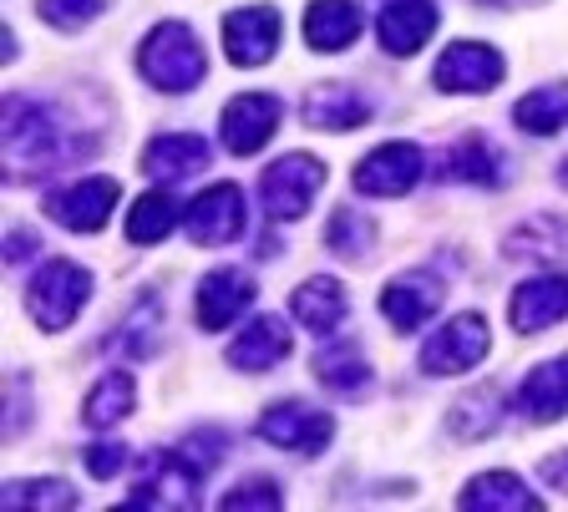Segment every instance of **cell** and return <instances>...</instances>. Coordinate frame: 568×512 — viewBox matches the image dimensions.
I'll list each match as a JSON object with an SVG mask.
<instances>
[{"label": "cell", "instance_id": "obj_1", "mask_svg": "<svg viewBox=\"0 0 568 512\" xmlns=\"http://www.w3.org/2000/svg\"><path fill=\"white\" fill-rule=\"evenodd\" d=\"M0 153H6V178H47L67 163H82L97 153V132H82L51 102L36 96H6V117H0Z\"/></svg>", "mask_w": 568, "mask_h": 512}, {"label": "cell", "instance_id": "obj_2", "mask_svg": "<svg viewBox=\"0 0 568 512\" xmlns=\"http://www.w3.org/2000/svg\"><path fill=\"white\" fill-rule=\"evenodd\" d=\"M138 72L148 86L158 92H193L209 72V57H203V41L193 37L189 21H163L148 31V41L138 47Z\"/></svg>", "mask_w": 568, "mask_h": 512}, {"label": "cell", "instance_id": "obj_3", "mask_svg": "<svg viewBox=\"0 0 568 512\" xmlns=\"http://www.w3.org/2000/svg\"><path fill=\"white\" fill-rule=\"evenodd\" d=\"M87 299H92V275H87L82 264L47 259L31 275L26 310H31V320L41 325V330H67V325L87 310Z\"/></svg>", "mask_w": 568, "mask_h": 512}, {"label": "cell", "instance_id": "obj_4", "mask_svg": "<svg viewBox=\"0 0 568 512\" xmlns=\"http://www.w3.org/2000/svg\"><path fill=\"white\" fill-rule=\"evenodd\" d=\"M325 188V163L310 153H284L280 163L264 167L260 178V198H264V214L274 218V224H295V218L310 214V203H315V193Z\"/></svg>", "mask_w": 568, "mask_h": 512}, {"label": "cell", "instance_id": "obj_5", "mask_svg": "<svg viewBox=\"0 0 568 512\" xmlns=\"http://www.w3.org/2000/svg\"><path fill=\"white\" fill-rule=\"evenodd\" d=\"M203 477H209V467H199L183 447H173V452H158L153 462H148V472L132 482V498L128 508H199V488Z\"/></svg>", "mask_w": 568, "mask_h": 512}, {"label": "cell", "instance_id": "obj_6", "mask_svg": "<svg viewBox=\"0 0 568 512\" xmlns=\"http://www.w3.org/2000/svg\"><path fill=\"white\" fill-rule=\"evenodd\" d=\"M487 350H493L487 320L477 310H467V315H452L442 330H432V340L422 346L416 366H422L426 376H467V370H473Z\"/></svg>", "mask_w": 568, "mask_h": 512}, {"label": "cell", "instance_id": "obj_7", "mask_svg": "<svg viewBox=\"0 0 568 512\" xmlns=\"http://www.w3.org/2000/svg\"><path fill=\"white\" fill-rule=\"evenodd\" d=\"M183 228L199 249H224L248 228V208H244V188L239 183H213L199 198L183 208Z\"/></svg>", "mask_w": 568, "mask_h": 512}, {"label": "cell", "instance_id": "obj_8", "mask_svg": "<svg viewBox=\"0 0 568 512\" xmlns=\"http://www.w3.org/2000/svg\"><path fill=\"white\" fill-rule=\"evenodd\" d=\"M422 173H426V157L416 143H381L376 153H366L355 163L351 183L366 198H402V193H412L422 183Z\"/></svg>", "mask_w": 568, "mask_h": 512}, {"label": "cell", "instance_id": "obj_9", "mask_svg": "<svg viewBox=\"0 0 568 512\" xmlns=\"http://www.w3.org/2000/svg\"><path fill=\"white\" fill-rule=\"evenodd\" d=\"M260 437L270 441V447H280V452L315 457L331 447L335 421H331V411H315V406H305V401H274L260 417Z\"/></svg>", "mask_w": 568, "mask_h": 512}, {"label": "cell", "instance_id": "obj_10", "mask_svg": "<svg viewBox=\"0 0 568 512\" xmlns=\"http://www.w3.org/2000/svg\"><path fill=\"white\" fill-rule=\"evenodd\" d=\"M280 112L284 107L274 92H239L224 107V117H219V137H224V147L234 157L260 153L274 137V127H280Z\"/></svg>", "mask_w": 568, "mask_h": 512}, {"label": "cell", "instance_id": "obj_11", "mask_svg": "<svg viewBox=\"0 0 568 512\" xmlns=\"http://www.w3.org/2000/svg\"><path fill=\"white\" fill-rule=\"evenodd\" d=\"M118 198H122L118 178H77V183H67V188L51 193L47 214L57 218L61 228H71V234H97V228L112 218Z\"/></svg>", "mask_w": 568, "mask_h": 512}, {"label": "cell", "instance_id": "obj_12", "mask_svg": "<svg viewBox=\"0 0 568 512\" xmlns=\"http://www.w3.org/2000/svg\"><path fill=\"white\" fill-rule=\"evenodd\" d=\"M503 72H508V61H503L497 47H487V41H452L432 76H437L442 92L467 96V92H493L503 82Z\"/></svg>", "mask_w": 568, "mask_h": 512}, {"label": "cell", "instance_id": "obj_13", "mask_svg": "<svg viewBox=\"0 0 568 512\" xmlns=\"http://www.w3.org/2000/svg\"><path fill=\"white\" fill-rule=\"evenodd\" d=\"M284 21L274 6H239L224 16V51L234 66H264L280 51Z\"/></svg>", "mask_w": 568, "mask_h": 512}, {"label": "cell", "instance_id": "obj_14", "mask_svg": "<svg viewBox=\"0 0 568 512\" xmlns=\"http://www.w3.org/2000/svg\"><path fill=\"white\" fill-rule=\"evenodd\" d=\"M442 299H447L442 275H432V269H412V275H396L386 289H381V315L406 335V330H422V325L442 310Z\"/></svg>", "mask_w": 568, "mask_h": 512}, {"label": "cell", "instance_id": "obj_15", "mask_svg": "<svg viewBox=\"0 0 568 512\" xmlns=\"http://www.w3.org/2000/svg\"><path fill=\"white\" fill-rule=\"evenodd\" d=\"M248 305H254V279L244 269H213L199 279V295H193L199 330H229Z\"/></svg>", "mask_w": 568, "mask_h": 512}, {"label": "cell", "instance_id": "obj_16", "mask_svg": "<svg viewBox=\"0 0 568 512\" xmlns=\"http://www.w3.org/2000/svg\"><path fill=\"white\" fill-rule=\"evenodd\" d=\"M564 315H568V279L564 275H538L513 289V299H508V320L518 335H544L548 325H558Z\"/></svg>", "mask_w": 568, "mask_h": 512}, {"label": "cell", "instance_id": "obj_17", "mask_svg": "<svg viewBox=\"0 0 568 512\" xmlns=\"http://www.w3.org/2000/svg\"><path fill=\"white\" fill-rule=\"evenodd\" d=\"M437 25H442V11L432 0H390L376 21L381 51H390V57H416V51L432 41Z\"/></svg>", "mask_w": 568, "mask_h": 512}, {"label": "cell", "instance_id": "obj_18", "mask_svg": "<svg viewBox=\"0 0 568 512\" xmlns=\"http://www.w3.org/2000/svg\"><path fill=\"white\" fill-rule=\"evenodd\" d=\"M300 117H305V127H315V132H355L371 122V96L355 92L351 82H320L315 92L305 96Z\"/></svg>", "mask_w": 568, "mask_h": 512}, {"label": "cell", "instance_id": "obj_19", "mask_svg": "<svg viewBox=\"0 0 568 512\" xmlns=\"http://www.w3.org/2000/svg\"><path fill=\"white\" fill-rule=\"evenodd\" d=\"M290 350H295V335H290V325H284L280 315H260V320L244 325V330H239V340L229 346V366L248 370V376H264V370L280 366Z\"/></svg>", "mask_w": 568, "mask_h": 512}, {"label": "cell", "instance_id": "obj_20", "mask_svg": "<svg viewBox=\"0 0 568 512\" xmlns=\"http://www.w3.org/2000/svg\"><path fill=\"white\" fill-rule=\"evenodd\" d=\"M442 178L473 183V188H503V183H508V157L497 153L483 132H467V137L452 143L447 157H442Z\"/></svg>", "mask_w": 568, "mask_h": 512}, {"label": "cell", "instance_id": "obj_21", "mask_svg": "<svg viewBox=\"0 0 568 512\" xmlns=\"http://www.w3.org/2000/svg\"><path fill=\"white\" fill-rule=\"evenodd\" d=\"M518 411L532 427H548V421L568 417V356H554L528 370V381L518 386Z\"/></svg>", "mask_w": 568, "mask_h": 512}, {"label": "cell", "instance_id": "obj_22", "mask_svg": "<svg viewBox=\"0 0 568 512\" xmlns=\"http://www.w3.org/2000/svg\"><path fill=\"white\" fill-rule=\"evenodd\" d=\"M457 508L467 512H544V498L523 482L518 472H483L457 492Z\"/></svg>", "mask_w": 568, "mask_h": 512}, {"label": "cell", "instance_id": "obj_23", "mask_svg": "<svg viewBox=\"0 0 568 512\" xmlns=\"http://www.w3.org/2000/svg\"><path fill=\"white\" fill-rule=\"evenodd\" d=\"M199 167H209V143L199 132H163V137L142 147V173L158 183H178L199 173Z\"/></svg>", "mask_w": 568, "mask_h": 512}, {"label": "cell", "instance_id": "obj_24", "mask_svg": "<svg viewBox=\"0 0 568 512\" xmlns=\"http://www.w3.org/2000/svg\"><path fill=\"white\" fill-rule=\"evenodd\" d=\"M568 249V218L564 214H528L518 228H508L503 254L523 264H554Z\"/></svg>", "mask_w": 568, "mask_h": 512}, {"label": "cell", "instance_id": "obj_25", "mask_svg": "<svg viewBox=\"0 0 568 512\" xmlns=\"http://www.w3.org/2000/svg\"><path fill=\"white\" fill-rule=\"evenodd\" d=\"M290 310H295V320L305 325L310 335H335V330L345 325V310H351V299H345L341 279L315 275V279H305V285L295 289Z\"/></svg>", "mask_w": 568, "mask_h": 512}, {"label": "cell", "instance_id": "obj_26", "mask_svg": "<svg viewBox=\"0 0 568 512\" xmlns=\"http://www.w3.org/2000/svg\"><path fill=\"white\" fill-rule=\"evenodd\" d=\"M361 25H366V16H361V6L355 0H310L305 11V41L315 51H345L355 37H361Z\"/></svg>", "mask_w": 568, "mask_h": 512}, {"label": "cell", "instance_id": "obj_27", "mask_svg": "<svg viewBox=\"0 0 568 512\" xmlns=\"http://www.w3.org/2000/svg\"><path fill=\"white\" fill-rule=\"evenodd\" d=\"M497 427H503V391H497L493 381L467 391L462 401H452V411H447V431L457 441H483V437H493Z\"/></svg>", "mask_w": 568, "mask_h": 512}, {"label": "cell", "instance_id": "obj_28", "mask_svg": "<svg viewBox=\"0 0 568 512\" xmlns=\"http://www.w3.org/2000/svg\"><path fill=\"white\" fill-rule=\"evenodd\" d=\"M315 381L325 386V391H335V396L371 391V366H366V356H361V346H351V340L325 346L315 356Z\"/></svg>", "mask_w": 568, "mask_h": 512}, {"label": "cell", "instance_id": "obj_29", "mask_svg": "<svg viewBox=\"0 0 568 512\" xmlns=\"http://www.w3.org/2000/svg\"><path fill=\"white\" fill-rule=\"evenodd\" d=\"M132 401H138V386H132V376L128 370H106L102 381L87 391V401H82V421L92 431H106V427H118L122 417L132 411Z\"/></svg>", "mask_w": 568, "mask_h": 512}, {"label": "cell", "instance_id": "obj_30", "mask_svg": "<svg viewBox=\"0 0 568 512\" xmlns=\"http://www.w3.org/2000/svg\"><path fill=\"white\" fill-rule=\"evenodd\" d=\"M513 122H518L523 132H532V137H554V132H564L568 127V82L528 92L518 107H513Z\"/></svg>", "mask_w": 568, "mask_h": 512}, {"label": "cell", "instance_id": "obj_31", "mask_svg": "<svg viewBox=\"0 0 568 512\" xmlns=\"http://www.w3.org/2000/svg\"><path fill=\"white\" fill-rule=\"evenodd\" d=\"M178 218H183V208H178L173 193L153 188L128 208V238L132 244H158V238H168L178 228Z\"/></svg>", "mask_w": 568, "mask_h": 512}, {"label": "cell", "instance_id": "obj_32", "mask_svg": "<svg viewBox=\"0 0 568 512\" xmlns=\"http://www.w3.org/2000/svg\"><path fill=\"white\" fill-rule=\"evenodd\" d=\"M77 492H71V482H61V477H36V482H6V492H0V512H26V508H77Z\"/></svg>", "mask_w": 568, "mask_h": 512}, {"label": "cell", "instance_id": "obj_33", "mask_svg": "<svg viewBox=\"0 0 568 512\" xmlns=\"http://www.w3.org/2000/svg\"><path fill=\"white\" fill-rule=\"evenodd\" d=\"M371 244H376V224L361 208H335V218L325 224V249L341 259H366Z\"/></svg>", "mask_w": 568, "mask_h": 512}, {"label": "cell", "instance_id": "obj_34", "mask_svg": "<svg viewBox=\"0 0 568 512\" xmlns=\"http://www.w3.org/2000/svg\"><path fill=\"white\" fill-rule=\"evenodd\" d=\"M158 320H163V305H158V299H142V305L128 315V320H122V330L112 335L106 346L128 350V356H148V350H153V325Z\"/></svg>", "mask_w": 568, "mask_h": 512}, {"label": "cell", "instance_id": "obj_35", "mask_svg": "<svg viewBox=\"0 0 568 512\" xmlns=\"http://www.w3.org/2000/svg\"><path fill=\"white\" fill-rule=\"evenodd\" d=\"M106 11V0H36V16L57 31H82Z\"/></svg>", "mask_w": 568, "mask_h": 512}, {"label": "cell", "instance_id": "obj_36", "mask_svg": "<svg viewBox=\"0 0 568 512\" xmlns=\"http://www.w3.org/2000/svg\"><path fill=\"white\" fill-rule=\"evenodd\" d=\"M219 508H224V512H239V508H284V492H280V482H264V477H254V482H239V488H229L224 498H219Z\"/></svg>", "mask_w": 568, "mask_h": 512}, {"label": "cell", "instance_id": "obj_37", "mask_svg": "<svg viewBox=\"0 0 568 512\" xmlns=\"http://www.w3.org/2000/svg\"><path fill=\"white\" fill-rule=\"evenodd\" d=\"M122 467H128V447H122V441H118V447H112V441L87 447V472H92V477H102V482H106V477H118Z\"/></svg>", "mask_w": 568, "mask_h": 512}, {"label": "cell", "instance_id": "obj_38", "mask_svg": "<svg viewBox=\"0 0 568 512\" xmlns=\"http://www.w3.org/2000/svg\"><path fill=\"white\" fill-rule=\"evenodd\" d=\"M477 6H493V11H513V6H544V0H477Z\"/></svg>", "mask_w": 568, "mask_h": 512}, {"label": "cell", "instance_id": "obj_39", "mask_svg": "<svg viewBox=\"0 0 568 512\" xmlns=\"http://www.w3.org/2000/svg\"><path fill=\"white\" fill-rule=\"evenodd\" d=\"M558 183H568V163H564V167H558Z\"/></svg>", "mask_w": 568, "mask_h": 512}]
</instances>
